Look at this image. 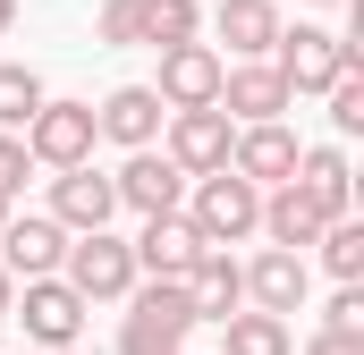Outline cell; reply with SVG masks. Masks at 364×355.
Wrapping results in <instances>:
<instances>
[{"label": "cell", "mask_w": 364, "mask_h": 355, "mask_svg": "<svg viewBox=\"0 0 364 355\" xmlns=\"http://www.w3.org/2000/svg\"><path fill=\"white\" fill-rule=\"evenodd\" d=\"M9 212H17V203H0V220H9Z\"/></svg>", "instance_id": "obj_33"}, {"label": "cell", "mask_w": 364, "mask_h": 355, "mask_svg": "<svg viewBox=\"0 0 364 355\" xmlns=\"http://www.w3.org/2000/svg\"><path fill=\"white\" fill-rule=\"evenodd\" d=\"M93 43L102 51H136L144 43V0H102L93 9Z\"/></svg>", "instance_id": "obj_25"}, {"label": "cell", "mask_w": 364, "mask_h": 355, "mask_svg": "<svg viewBox=\"0 0 364 355\" xmlns=\"http://www.w3.org/2000/svg\"><path fill=\"white\" fill-rule=\"evenodd\" d=\"M178 212L195 220L203 246H246V237L263 229V186L237 178V170H203V178H186V203H178Z\"/></svg>", "instance_id": "obj_2"}, {"label": "cell", "mask_w": 364, "mask_h": 355, "mask_svg": "<svg viewBox=\"0 0 364 355\" xmlns=\"http://www.w3.org/2000/svg\"><path fill=\"white\" fill-rule=\"evenodd\" d=\"M9 296H17V271L0 263V322H9Z\"/></svg>", "instance_id": "obj_31"}, {"label": "cell", "mask_w": 364, "mask_h": 355, "mask_svg": "<svg viewBox=\"0 0 364 355\" xmlns=\"http://www.w3.org/2000/svg\"><path fill=\"white\" fill-rule=\"evenodd\" d=\"M296 127L288 119H255V127H237V144H229V170L255 178V186H279V178H296Z\"/></svg>", "instance_id": "obj_15"}, {"label": "cell", "mask_w": 364, "mask_h": 355, "mask_svg": "<svg viewBox=\"0 0 364 355\" xmlns=\"http://www.w3.org/2000/svg\"><path fill=\"white\" fill-rule=\"evenodd\" d=\"M220 355H296V330H288V313L237 305V313L220 322Z\"/></svg>", "instance_id": "obj_21"}, {"label": "cell", "mask_w": 364, "mask_h": 355, "mask_svg": "<svg viewBox=\"0 0 364 355\" xmlns=\"http://www.w3.org/2000/svg\"><path fill=\"white\" fill-rule=\"evenodd\" d=\"M314 9H348V0H314Z\"/></svg>", "instance_id": "obj_32"}, {"label": "cell", "mask_w": 364, "mask_h": 355, "mask_svg": "<svg viewBox=\"0 0 364 355\" xmlns=\"http://www.w3.org/2000/svg\"><path fill=\"white\" fill-rule=\"evenodd\" d=\"M85 296L60 279V271H43V279H17V296H9V322L26 330V347H77L85 339Z\"/></svg>", "instance_id": "obj_3"}, {"label": "cell", "mask_w": 364, "mask_h": 355, "mask_svg": "<svg viewBox=\"0 0 364 355\" xmlns=\"http://www.w3.org/2000/svg\"><path fill=\"white\" fill-rule=\"evenodd\" d=\"M272 68L288 77V93H322L331 77H348V68H364V60L348 51V34H331V26H279Z\"/></svg>", "instance_id": "obj_6"}, {"label": "cell", "mask_w": 364, "mask_h": 355, "mask_svg": "<svg viewBox=\"0 0 364 355\" xmlns=\"http://www.w3.org/2000/svg\"><path fill=\"white\" fill-rule=\"evenodd\" d=\"M161 119H170V102L153 85H110L93 102V127H102V144H119V153H136V144H161Z\"/></svg>", "instance_id": "obj_12"}, {"label": "cell", "mask_w": 364, "mask_h": 355, "mask_svg": "<svg viewBox=\"0 0 364 355\" xmlns=\"http://www.w3.org/2000/svg\"><path fill=\"white\" fill-rule=\"evenodd\" d=\"M43 68H26V60H0V127H26L34 110H43Z\"/></svg>", "instance_id": "obj_24"}, {"label": "cell", "mask_w": 364, "mask_h": 355, "mask_svg": "<svg viewBox=\"0 0 364 355\" xmlns=\"http://www.w3.org/2000/svg\"><path fill=\"white\" fill-rule=\"evenodd\" d=\"M255 237H263V246H296V254H305V246L322 237V203H314L296 178H279V186H263V229H255Z\"/></svg>", "instance_id": "obj_20"}, {"label": "cell", "mask_w": 364, "mask_h": 355, "mask_svg": "<svg viewBox=\"0 0 364 355\" xmlns=\"http://www.w3.org/2000/svg\"><path fill=\"white\" fill-rule=\"evenodd\" d=\"M296 355H364V330H314Z\"/></svg>", "instance_id": "obj_29"}, {"label": "cell", "mask_w": 364, "mask_h": 355, "mask_svg": "<svg viewBox=\"0 0 364 355\" xmlns=\"http://www.w3.org/2000/svg\"><path fill=\"white\" fill-rule=\"evenodd\" d=\"M296 186L322 203V220L356 212V161H348V144H305L296 153Z\"/></svg>", "instance_id": "obj_19"}, {"label": "cell", "mask_w": 364, "mask_h": 355, "mask_svg": "<svg viewBox=\"0 0 364 355\" xmlns=\"http://www.w3.org/2000/svg\"><path fill=\"white\" fill-rule=\"evenodd\" d=\"M305 296H314V263H305L296 246H263V254L246 263V305H263V313H305Z\"/></svg>", "instance_id": "obj_13"}, {"label": "cell", "mask_w": 364, "mask_h": 355, "mask_svg": "<svg viewBox=\"0 0 364 355\" xmlns=\"http://www.w3.org/2000/svg\"><path fill=\"white\" fill-rule=\"evenodd\" d=\"M186 305H195V322H229V313L246 305V263H237L229 246H203V254L186 263Z\"/></svg>", "instance_id": "obj_17"}, {"label": "cell", "mask_w": 364, "mask_h": 355, "mask_svg": "<svg viewBox=\"0 0 364 355\" xmlns=\"http://www.w3.org/2000/svg\"><path fill=\"white\" fill-rule=\"evenodd\" d=\"M26 178H34L26 136H17V127H0V203H17V195H26Z\"/></svg>", "instance_id": "obj_27"}, {"label": "cell", "mask_w": 364, "mask_h": 355, "mask_svg": "<svg viewBox=\"0 0 364 355\" xmlns=\"http://www.w3.org/2000/svg\"><path fill=\"white\" fill-rule=\"evenodd\" d=\"M220 110H229L237 127H255V119H288L296 93H288V77H279L272 60H229V68H220Z\"/></svg>", "instance_id": "obj_10"}, {"label": "cell", "mask_w": 364, "mask_h": 355, "mask_svg": "<svg viewBox=\"0 0 364 355\" xmlns=\"http://www.w3.org/2000/svg\"><path fill=\"white\" fill-rule=\"evenodd\" d=\"M17 17H26V0H0V34H17Z\"/></svg>", "instance_id": "obj_30"}, {"label": "cell", "mask_w": 364, "mask_h": 355, "mask_svg": "<svg viewBox=\"0 0 364 355\" xmlns=\"http://www.w3.org/2000/svg\"><path fill=\"white\" fill-rule=\"evenodd\" d=\"M60 254H68V229H60L51 212H9V220H0V263L17 271V279L60 271Z\"/></svg>", "instance_id": "obj_16"}, {"label": "cell", "mask_w": 364, "mask_h": 355, "mask_svg": "<svg viewBox=\"0 0 364 355\" xmlns=\"http://www.w3.org/2000/svg\"><path fill=\"white\" fill-rule=\"evenodd\" d=\"M322 102H331V136H339V144H348V136H364V68L331 77V85H322Z\"/></svg>", "instance_id": "obj_26"}, {"label": "cell", "mask_w": 364, "mask_h": 355, "mask_svg": "<svg viewBox=\"0 0 364 355\" xmlns=\"http://www.w3.org/2000/svg\"><path fill=\"white\" fill-rule=\"evenodd\" d=\"M17 136H26L34 170H77V161H93V144H102L93 102H68V93H43V110H34Z\"/></svg>", "instance_id": "obj_5"}, {"label": "cell", "mask_w": 364, "mask_h": 355, "mask_svg": "<svg viewBox=\"0 0 364 355\" xmlns=\"http://www.w3.org/2000/svg\"><path fill=\"white\" fill-rule=\"evenodd\" d=\"M110 186H119V212H136V220L178 212V203H186V170L161 153V144H136V153L110 170Z\"/></svg>", "instance_id": "obj_8"}, {"label": "cell", "mask_w": 364, "mask_h": 355, "mask_svg": "<svg viewBox=\"0 0 364 355\" xmlns=\"http://www.w3.org/2000/svg\"><path fill=\"white\" fill-rule=\"evenodd\" d=\"M305 254H314V263L331 271V279H364V220H356V212L322 220V237H314Z\"/></svg>", "instance_id": "obj_22"}, {"label": "cell", "mask_w": 364, "mask_h": 355, "mask_svg": "<svg viewBox=\"0 0 364 355\" xmlns=\"http://www.w3.org/2000/svg\"><path fill=\"white\" fill-rule=\"evenodd\" d=\"M26 355H34V347H26Z\"/></svg>", "instance_id": "obj_34"}, {"label": "cell", "mask_w": 364, "mask_h": 355, "mask_svg": "<svg viewBox=\"0 0 364 355\" xmlns=\"http://www.w3.org/2000/svg\"><path fill=\"white\" fill-rule=\"evenodd\" d=\"M119 355H186L195 330V305H186V279H136L119 296Z\"/></svg>", "instance_id": "obj_1"}, {"label": "cell", "mask_w": 364, "mask_h": 355, "mask_svg": "<svg viewBox=\"0 0 364 355\" xmlns=\"http://www.w3.org/2000/svg\"><path fill=\"white\" fill-rule=\"evenodd\" d=\"M220 68H229V60H220L203 34H195V43H170V51H161L153 93H161L170 110H203V102H220Z\"/></svg>", "instance_id": "obj_11"}, {"label": "cell", "mask_w": 364, "mask_h": 355, "mask_svg": "<svg viewBox=\"0 0 364 355\" xmlns=\"http://www.w3.org/2000/svg\"><path fill=\"white\" fill-rule=\"evenodd\" d=\"M203 26H212V43H229V60H272L279 43L272 0H220V9H203Z\"/></svg>", "instance_id": "obj_18"}, {"label": "cell", "mask_w": 364, "mask_h": 355, "mask_svg": "<svg viewBox=\"0 0 364 355\" xmlns=\"http://www.w3.org/2000/svg\"><path fill=\"white\" fill-rule=\"evenodd\" d=\"M60 279H68L85 305H119V296L136 288V246H127L119 229H85V237H68Z\"/></svg>", "instance_id": "obj_4"}, {"label": "cell", "mask_w": 364, "mask_h": 355, "mask_svg": "<svg viewBox=\"0 0 364 355\" xmlns=\"http://www.w3.org/2000/svg\"><path fill=\"white\" fill-rule=\"evenodd\" d=\"M127 246H136V279H186V263L203 254V237H195L186 212H153Z\"/></svg>", "instance_id": "obj_14"}, {"label": "cell", "mask_w": 364, "mask_h": 355, "mask_svg": "<svg viewBox=\"0 0 364 355\" xmlns=\"http://www.w3.org/2000/svg\"><path fill=\"white\" fill-rule=\"evenodd\" d=\"M203 34V0H144V43L170 51V43H195Z\"/></svg>", "instance_id": "obj_23"}, {"label": "cell", "mask_w": 364, "mask_h": 355, "mask_svg": "<svg viewBox=\"0 0 364 355\" xmlns=\"http://www.w3.org/2000/svg\"><path fill=\"white\" fill-rule=\"evenodd\" d=\"M322 330H364V288H356V279H339V288H331V305H322Z\"/></svg>", "instance_id": "obj_28"}, {"label": "cell", "mask_w": 364, "mask_h": 355, "mask_svg": "<svg viewBox=\"0 0 364 355\" xmlns=\"http://www.w3.org/2000/svg\"><path fill=\"white\" fill-rule=\"evenodd\" d=\"M229 144H237V119H229L220 102H203V110H170V119H161V153H170L186 178L229 170Z\"/></svg>", "instance_id": "obj_7"}, {"label": "cell", "mask_w": 364, "mask_h": 355, "mask_svg": "<svg viewBox=\"0 0 364 355\" xmlns=\"http://www.w3.org/2000/svg\"><path fill=\"white\" fill-rule=\"evenodd\" d=\"M68 237H85V229H110L119 220V186H110V170H93V161H77V170H51V203H43Z\"/></svg>", "instance_id": "obj_9"}]
</instances>
